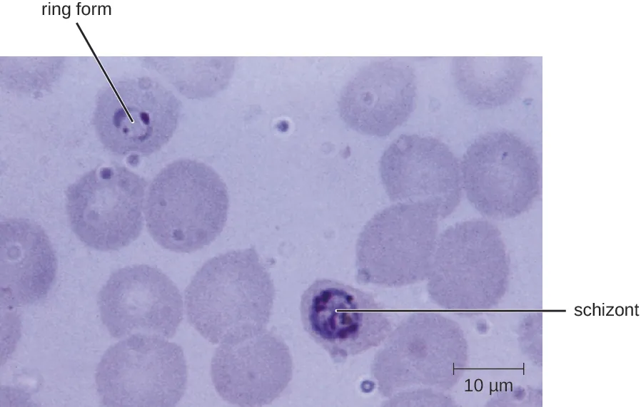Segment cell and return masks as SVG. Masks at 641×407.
<instances>
[{"instance_id": "obj_14", "label": "cell", "mask_w": 641, "mask_h": 407, "mask_svg": "<svg viewBox=\"0 0 641 407\" xmlns=\"http://www.w3.org/2000/svg\"><path fill=\"white\" fill-rule=\"evenodd\" d=\"M56 258L42 228L26 219L1 223V301L13 308L32 304L50 290Z\"/></svg>"}, {"instance_id": "obj_7", "label": "cell", "mask_w": 641, "mask_h": 407, "mask_svg": "<svg viewBox=\"0 0 641 407\" xmlns=\"http://www.w3.org/2000/svg\"><path fill=\"white\" fill-rule=\"evenodd\" d=\"M466 196L483 215L518 216L537 200L541 170L533 149L506 131L485 133L473 141L461 163Z\"/></svg>"}, {"instance_id": "obj_6", "label": "cell", "mask_w": 641, "mask_h": 407, "mask_svg": "<svg viewBox=\"0 0 641 407\" xmlns=\"http://www.w3.org/2000/svg\"><path fill=\"white\" fill-rule=\"evenodd\" d=\"M183 349L166 338L133 335L111 346L99 362L96 383L105 406H173L184 394Z\"/></svg>"}, {"instance_id": "obj_3", "label": "cell", "mask_w": 641, "mask_h": 407, "mask_svg": "<svg viewBox=\"0 0 641 407\" xmlns=\"http://www.w3.org/2000/svg\"><path fill=\"white\" fill-rule=\"evenodd\" d=\"M228 206L226 186L213 169L196 160H178L163 168L149 186L146 227L163 248L192 252L221 232Z\"/></svg>"}, {"instance_id": "obj_13", "label": "cell", "mask_w": 641, "mask_h": 407, "mask_svg": "<svg viewBox=\"0 0 641 407\" xmlns=\"http://www.w3.org/2000/svg\"><path fill=\"white\" fill-rule=\"evenodd\" d=\"M416 97L413 68L398 58L373 61L363 67L342 91L339 108L354 130L383 137L412 113Z\"/></svg>"}, {"instance_id": "obj_9", "label": "cell", "mask_w": 641, "mask_h": 407, "mask_svg": "<svg viewBox=\"0 0 641 407\" xmlns=\"http://www.w3.org/2000/svg\"><path fill=\"white\" fill-rule=\"evenodd\" d=\"M300 311L306 331L335 363L380 345L393 329L372 294L329 279H316L303 292Z\"/></svg>"}, {"instance_id": "obj_5", "label": "cell", "mask_w": 641, "mask_h": 407, "mask_svg": "<svg viewBox=\"0 0 641 407\" xmlns=\"http://www.w3.org/2000/svg\"><path fill=\"white\" fill-rule=\"evenodd\" d=\"M437 219L425 208L406 203L376 213L357 241V282L400 287L427 279L436 247Z\"/></svg>"}, {"instance_id": "obj_11", "label": "cell", "mask_w": 641, "mask_h": 407, "mask_svg": "<svg viewBox=\"0 0 641 407\" xmlns=\"http://www.w3.org/2000/svg\"><path fill=\"white\" fill-rule=\"evenodd\" d=\"M103 324L113 337L172 338L182 321L181 294L159 269L146 264L113 272L99 294Z\"/></svg>"}, {"instance_id": "obj_15", "label": "cell", "mask_w": 641, "mask_h": 407, "mask_svg": "<svg viewBox=\"0 0 641 407\" xmlns=\"http://www.w3.org/2000/svg\"><path fill=\"white\" fill-rule=\"evenodd\" d=\"M518 58L455 57L452 74L465 100L480 108L503 105L518 93L524 75Z\"/></svg>"}, {"instance_id": "obj_8", "label": "cell", "mask_w": 641, "mask_h": 407, "mask_svg": "<svg viewBox=\"0 0 641 407\" xmlns=\"http://www.w3.org/2000/svg\"><path fill=\"white\" fill-rule=\"evenodd\" d=\"M146 182L123 167L90 171L66 191L71 230L88 247L100 251L128 245L143 227Z\"/></svg>"}, {"instance_id": "obj_2", "label": "cell", "mask_w": 641, "mask_h": 407, "mask_svg": "<svg viewBox=\"0 0 641 407\" xmlns=\"http://www.w3.org/2000/svg\"><path fill=\"white\" fill-rule=\"evenodd\" d=\"M468 344L454 320L418 311L393 329L375 354L371 372L388 400L416 390L446 393L465 373Z\"/></svg>"}, {"instance_id": "obj_12", "label": "cell", "mask_w": 641, "mask_h": 407, "mask_svg": "<svg viewBox=\"0 0 641 407\" xmlns=\"http://www.w3.org/2000/svg\"><path fill=\"white\" fill-rule=\"evenodd\" d=\"M292 376L288 346L266 330L221 344L211 361L216 391L223 400L238 406L271 403L285 391Z\"/></svg>"}, {"instance_id": "obj_4", "label": "cell", "mask_w": 641, "mask_h": 407, "mask_svg": "<svg viewBox=\"0 0 641 407\" xmlns=\"http://www.w3.org/2000/svg\"><path fill=\"white\" fill-rule=\"evenodd\" d=\"M507 261L501 233L484 220L460 222L437 239L427 290L438 306L453 311L481 309L491 289L504 282Z\"/></svg>"}, {"instance_id": "obj_1", "label": "cell", "mask_w": 641, "mask_h": 407, "mask_svg": "<svg viewBox=\"0 0 641 407\" xmlns=\"http://www.w3.org/2000/svg\"><path fill=\"white\" fill-rule=\"evenodd\" d=\"M274 299L270 273L253 247L211 258L198 270L185 293L188 321L212 344L266 330Z\"/></svg>"}, {"instance_id": "obj_10", "label": "cell", "mask_w": 641, "mask_h": 407, "mask_svg": "<svg viewBox=\"0 0 641 407\" xmlns=\"http://www.w3.org/2000/svg\"><path fill=\"white\" fill-rule=\"evenodd\" d=\"M380 174L393 202L420 206L437 218H445L462 197L458 160L439 140L402 135L383 153Z\"/></svg>"}]
</instances>
